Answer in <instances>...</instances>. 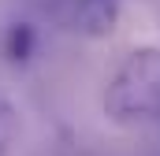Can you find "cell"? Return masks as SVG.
I'll return each instance as SVG.
<instances>
[{"label":"cell","mask_w":160,"mask_h":156,"mask_svg":"<svg viewBox=\"0 0 160 156\" xmlns=\"http://www.w3.org/2000/svg\"><path fill=\"white\" fill-rule=\"evenodd\" d=\"M71 22L86 37H108L119 22V0H75Z\"/></svg>","instance_id":"7a4b0ae2"},{"label":"cell","mask_w":160,"mask_h":156,"mask_svg":"<svg viewBox=\"0 0 160 156\" xmlns=\"http://www.w3.org/2000/svg\"><path fill=\"white\" fill-rule=\"evenodd\" d=\"M34 48H38V34H34L30 22H11L8 26L4 45H0V52L8 56V63H26L34 56Z\"/></svg>","instance_id":"3957f363"},{"label":"cell","mask_w":160,"mask_h":156,"mask_svg":"<svg viewBox=\"0 0 160 156\" xmlns=\"http://www.w3.org/2000/svg\"><path fill=\"white\" fill-rule=\"evenodd\" d=\"M15 134H19V112H15L11 100L0 97V156L15 145Z\"/></svg>","instance_id":"277c9868"},{"label":"cell","mask_w":160,"mask_h":156,"mask_svg":"<svg viewBox=\"0 0 160 156\" xmlns=\"http://www.w3.org/2000/svg\"><path fill=\"white\" fill-rule=\"evenodd\" d=\"M104 115L116 126L160 123V48L145 45L127 52L104 85Z\"/></svg>","instance_id":"6da1fadb"}]
</instances>
